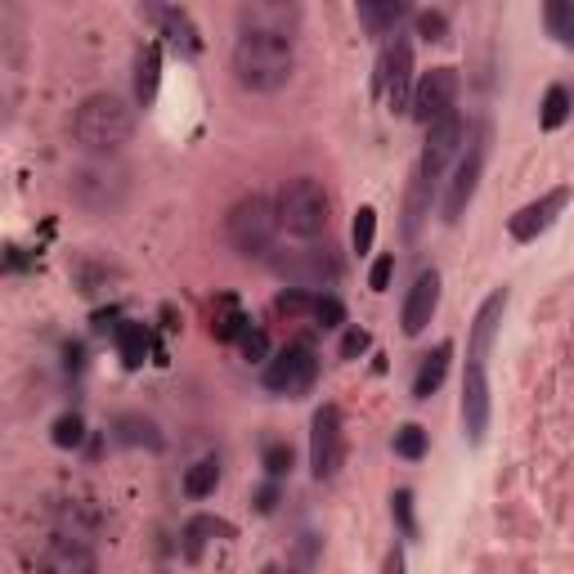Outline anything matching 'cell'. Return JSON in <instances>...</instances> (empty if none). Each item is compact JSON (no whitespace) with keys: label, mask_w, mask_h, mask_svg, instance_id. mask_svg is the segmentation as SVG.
<instances>
[{"label":"cell","mask_w":574,"mask_h":574,"mask_svg":"<svg viewBox=\"0 0 574 574\" xmlns=\"http://www.w3.org/2000/svg\"><path fill=\"white\" fill-rule=\"evenodd\" d=\"M297 55H292V36L278 32H242L234 46V76L242 91L274 95L292 81Z\"/></svg>","instance_id":"1"},{"label":"cell","mask_w":574,"mask_h":574,"mask_svg":"<svg viewBox=\"0 0 574 574\" xmlns=\"http://www.w3.org/2000/svg\"><path fill=\"white\" fill-rule=\"evenodd\" d=\"M72 135H76L81 148H91V153H117L135 135V112L127 108V99H117V95H91L76 108Z\"/></svg>","instance_id":"2"},{"label":"cell","mask_w":574,"mask_h":574,"mask_svg":"<svg viewBox=\"0 0 574 574\" xmlns=\"http://www.w3.org/2000/svg\"><path fill=\"white\" fill-rule=\"evenodd\" d=\"M274 234H278V207H270L265 198H242L234 202V212L225 216V238L238 256H256L270 261L274 256Z\"/></svg>","instance_id":"3"},{"label":"cell","mask_w":574,"mask_h":574,"mask_svg":"<svg viewBox=\"0 0 574 574\" xmlns=\"http://www.w3.org/2000/svg\"><path fill=\"white\" fill-rule=\"evenodd\" d=\"M278 229L297 234V238H319L327 229V193L319 180L297 176L278 189Z\"/></svg>","instance_id":"4"},{"label":"cell","mask_w":574,"mask_h":574,"mask_svg":"<svg viewBox=\"0 0 574 574\" xmlns=\"http://www.w3.org/2000/svg\"><path fill=\"white\" fill-rule=\"evenodd\" d=\"M485 153H489V131L480 127V131L467 140V153L458 157L454 180H449V189H444V202H440L444 225H458L463 212L471 207V198H476V189H480V171H485Z\"/></svg>","instance_id":"5"},{"label":"cell","mask_w":574,"mask_h":574,"mask_svg":"<svg viewBox=\"0 0 574 574\" xmlns=\"http://www.w3.org/2000/svg\"><path fill=\"white\" fill-rule=\"evenodd\" d=\"M346 463V431H342V414L337 404H323L314 422H310V471L314 480H333Z\"/></svg>","instance_id":"6"},{"label":"cell","mask_w":574,"mask_h":574,"mask_svg":"<svg viewBox=\"0 0 574 574\" xmlns=\"http://www.w3.org/2000/svg\"><path fill=\"white\" fill-rule=\"evenodd\" d=\"M378 91L391 99L395 112L414 108V91H418L414 86V40H408L404 32L391 36V46H386V55L378 63Z\"/></svg>","instance_id":"7"},{"label":"cell","mask_w":574,"mask_h":574,"mask_svg":"<svg viewBox=\"0 0 574 574\" xmlns=\"http://www.w3.org/2000/svg\"><path fill=\"white\" fill-rule=\"evenodd\" d=\"M314 378H319V359L310 346H287V350L270 355L265 373H261L265 391H274V395H306L314 386Z\"/></svg>","instance_id":"8"},{"label":"cell","mask_w":574,"mask_h":574,"mask_svg":"<svg viewBox=\"0 0 574 574\" xmlns=\"http://www.w3.org/2000/svg\"><path fill=\"white\" fill-rule=\"evenodd\" d=\"M36 574H99V557L76 529H59L36 557Z\"/></svg>","instance_id":"9"},{"label":"cell","mask_w":574,"mask_h":574,"mask_svg":"<svg viewBox=\"0 0 574 574\" xmlns=\"http://www.w3.org/2000/svg\"><path fill=\"white\" fill-rule=\"evenodd\" d=\"M458 72L454 68H431L422 81H418V91H414V121H422V127H435L440 117L449 112H458Z\"/></svg>","instance_id":"10"},{"label":"cell","mask_w":574,"mask_h":574,"mask_svg":"<svg viewBox=\"0 0 574 574\" xmlns=\"http://www.w3.org/2000/svg\"><path fill=\"white\" fill-rule=\"evenodd\" d=\"M463 144H467V121H463V112L440 117L435 127H427V148H422V162H418V176L435 184V180L444 176V167H449V157H454Z\"/></svg>","instance_id":"11"},{"label":"cell","mask_w":574,"mask_h":574,"mask_svg":"<svg viewBox=\"0 0 574 574\" xmlns=\"http://www.w3.org/2000/svg\"><path fill=\"white\" fill-rule=\"evenodd\" d=\"M435 310H440V274H435V270H422V274L414 278V287H408L404 310H399L404 333H408V337H422L427 323L435 319Z\"/></svg>","instance_id":"12"},{"label":"cell","mask_w":574,"mask_h":574,"mask_svg":"<svg viewBox=\"0 0 574 574\" xmlns=\"http://www.w3.org/2000/svg\"><path fill=\"white\" fill-rule=\"evenodd\" d=\"M565 202H570V189L543 193L539 202H529V207H521V212L507 220V234H512L516 242H535L543 229H552V220L565 212Z\"/></svg>","instance_id":"13"},{"label":"cell","mask_w":574,"mask_h":574,"mask_svg":"<svg viewBox=\"0 0 574 574\" xmlns=\"http://www.w3.org/2000/svg\"><path fill=\"white\" fill-rule=\"evenodd\" d=\"M463 431L471 444L485 440L489 431V378H485V363H467V378H463Z\"/></svg>","instance_id":"14"},{"label":"cell","mask_w":574,"mask_h":574,"mask_svg":"<svg viewBox=\"0 0 574 574\" xmlns=\"http://www.w3.org/2000/svg\"><path fill=\"white\" fill-rule=\"evenodd\" d=\"M270 265L292 283V287H323V283H333L337 278V265L327 261L323 252H306V256H270Z\"/></svg>","instance_id":"15"},{"label":"cell","mask_w":574,"mask_h":574,"mask_svg":"<svg viewBox=\"0 0 574 574\" xmlns=\"http://www.w3.org/2000/svg\"><path fill=\"white\" fill-rule=\"evenodd\" d=\"M503 314H507V287H499V292H489L485 306L476 310V323H471V363H485L489 346H494L499 327H503Z\"/></svg>","instance_id":"16"},{"label":"cell","mask_w":574,"mask_h":574,"mask_svg":"<svg viewBox=\"0 0 574 574\" xmlns=\"http://www.w3.org/2000/svg\"><path fill=\"white\" fill-rule=\"evenodd\" d=\"M148 19L162 27V36H167L180 55L193 59L202 50V36H198V27H193V19L184 10H176V5H148Z\"/></svg>","instance_id":"17"},{"label":"cell","mask_w":574,"mask_h":574,"mask_svg":"<svg viewBox=\"0 0 574 574\" xmlns=\"http://www.w3.org/2000/svg\"><path fill=\"white\" fill-rule=\"evenodd\" d=\"M431 202H435V184L414 171V180H408V193H404V238H408V242H418L422 225L431 220Z\"/></svg>","instance_id":"18"},{"label":"cell","mask_w":574,"mask_h":574,"mask_svg":"<svg viewBox=\"0 0 574 574\" xmlns=\"http://www.w3.org/2000/svg\"><path fill=\"white\" fill-rule=\"evenodd\" d=\"M404 14H408L404 0H359V23L373 36H395Z\"/></svg>","instance_id":"19"},{"label":"cell","mask_w":574,"mask_h":574,"mask_svg":"<svg viewBox=\"0 0 574 574\" xmlns=\"http://www.w3.org/2000/svg\"><path fill=\"white\" fill-rule=\"evenodd\" d=\"M449 359H454V342H440V346L422 359L418 378H414V399H431V395L440 391V382H444V373H449Z\"/></svg>","instance_id":"20"},{"label":"cell","mask_w":574,"mask_h":574,"mask_svg":"<svg viewBox=\"0 0 574 574\" xmlns=\"http://www.w3.org/2000/svg\"><path fill=\"white\" fill-rule=\"evenodd\" d=\"M216 485H220V463H216V458H198V463L184 471V494H189V499H207Z\"/></svg>","instance_id":"21"},{"label":"cell","mask_w":574,"mask_h":574,"mask_svg":"<svg viewBox=\"0 0 574 574\" xmlns=\"http://www.w3.org/2000/svg\"><path fill=\"white\" fill-rule=\"evenodd\" d=\"M157 72H162V50L148 46V50L140 55V76H135V99H140L144 108L157 99Z\"/></svg>","instance_id":"22"},{"label":"cell","mask_w":574,"mask_h":574,"mask_svg":"<svg viewBox=\"0 0 574 574\" xmlns=\"http://www.w3.org/2000/svg\"><path fill=\"white\" fill-rule=\"evenodd\" d=\"M543 23L565 50H574V0H552L543 10Z\"/></svg>","instance_id":"23"},{"label":"cell","mask_w":574,"mask_h":574,"mask_svg":"<svg viewBox=\"0 0 574 574\" xmlns=\"http://www.w3.org/2000/svg\"><path fill=\"white\" fill-rule=\"evenodd\" d=\"M117 350H121V363H127V368H140L144 355H148L144 327H140V323H121V327H117Z\"/></svg>","instance_id":"24"},{"label":"cell","mask_w":574,"mask_h":574,"mask_svg":"<svg viewBox=\"0 0 574 574\" xmlns=\"http://www.w3.org/2000/svg\"><path fill=\"white\" fill-rule=\"evenodd\" d=\"M117 440L121 444H148V449H162V435L148 418H117Z\"/></svg>","instance_id":"25"},{"label":"cell","mask_w":574,"mask_h":574,"mask_svg":"<svg viewBox=\"0 0 574 574\" xmlns=\"http://www.w3.org/2000/svg\"><path fill=\"white\" fill-rule=\"evenodd\" d=\"M539 121H543V131H557V127H565V121H570V91H565V86H552V91L543 95Z\"/></svg>","instance_id":"26"},{"label":"cell","mask_w":574,"mask_h":574,"mask_svg":"<svg viewBox=\"0 0 574 574\" xmlns=\"http://www.w3.org/2000/svg\"><path fill=\"white\" fill-rule=\"evenodd\" d=\"M373 238H378V212H373V207H359V212H355V225H350L355 252L368 256V252H373Z\"/></svg>","instance_id":"27"},{"label":"cell","mask_w":574,"mask_h":574,"mask_svg":"<svg viewBox=\"0 0 574 574\" xmlns=\"http://www.w3.org/2000/svg\"><path fill=\"white\" fill-rule=\"evenodd\" d=\"M395 454L408 458V463H418V458L427 454V431H422L418 422H404V427L395 431Z\"/></svg>","instance_id":"28"},{"label":"cell","mask_w":574,"mask_h":574,"mask_svg":"<svg viewBox=\"0 0 574 574\" xmlns=\"http://www.w3.org/2000/svg\"><path fill=\"white\" fill-rule=\"evenodd\" d=\"M238 346H242V355H248L252 363H270V337L261 333V327H242V333H238Z\"/></svg>","instance_id":"29"},{"label":"cell","mask_w":574,"mask_h":574,"mask_svg":"<svg viewBox=\"0 0 574 574\" xmlns=\"http://www.w3.org/2000/svg\"><path fill=\"white\" fill-rule=\"evenodd\" d=\"M59 449H76L81 440H86V422H81L76 414H63L59 422H55V435H50Z\"/></svg>","instance_id":"30"},{"label":"cell","mask_w":574,"mask_h":574,"mask_svg":"<svg viewBox=\"0 0 574 574\" xmlns=\"http://www.w3.org/2000/svg\"><path fill=\"white\" fill-rule=\"evenodd\" d=\"M310 319H314L319 327H342V323H346V306H342L337 297H319Z\"/></svg>","instance_id":"31"},{"label":"cell","mask_w":574,"mask_h":574,"mask_svg":"<svg viewBox=\"0 0 574 574\" xmlns=\"http://www.w3.org/2000/svg\"><path fill=\"white\" fill-rule=\"evenodd\" d=\"M314 292H306V287H292V292L278 297V314H314Z\"/></svg>","instance_id":"32"},{"label":"cell","mask_w":574,"mask_h":574,"mask_svg":"<svg viewBox=\"0 0 574 574\" xmlns=\"http://www.w3.org/2000/svg\"><path fill=\"white\" fill-rule=\"evenodd\" d=\"M391 512H395V521H399V529H404V535L408 539H414V494H408V489H395V494H391Z\"/></svg>","instance_id":"33"},{"label":"cell","mask_w":574,"mask_h":574,"mask_svg":"<svg viewBox=\"0 0 574 574\" xmlns=\"http://www.w3.org/2000/svg\"><path fill=\"white\" fill-rule=\"evenodd\" d=\"M265 471H270L274 480H283L287 471H292V444H270V449H265Z\"/></svg>","instance_id":"34"},{"label":"cell","mask_w":574,"mask_h":574,"mask_svg":"<svg viewBox=\"0 0 574 574\" xmlns=\"http://www.w3.org/2000/svg\"><path fill=\"white\" fill-rule=\"evenodd\" d=\"M418 32H422L427 40H444V36H449V19H444L440 10H422V14H418Z\"/></svg>","instance_id":"35"},{"label":"cell","mask_w":574,"mask_h":574,"mask_svg":"<svg viewBox=\"0 0 574 574\" xmlns=\"http://www.w3.org/2000/svg\"><path fill=\"white\" fill-rule=\"evenodd\" d=\"M391 274H395V256H378L373 270H368V287H373V292H386Z\"/></svg>","instance_id":"36"},{"label":"cell","mask_w":574,"mask_h":574,"mask_svg":"<svg viewBox=\"0 0 574 574\" xmlns=\"http://www.w3.org/2000/svg\"><path fill=\"white\" fill-rule=\"evenodd\" d=\"M363 350H368V333H363V327H350V333L342 337V359H355Z\"/></svg>","instance_id":"37"},{"label":"cell","mask_w":574,"mask_h":574,"mask_svg":"<svg viewBox=\"0 0 574 574\" xmlns=\"http://www.w3.org/2000/svg\"><path fill=\"white\" fill-rule=\"evenodd\" d=\"M382 574H404V552H399V548H391V552H386Z\"/></svg>","instance_id":"38"},{"label":"cell","mask_w":574,"mask_h":574,"mask_svg":"<svg viewBox=\"0 0 574 574\" xmlns=\"http://www.w3.org/2000/svg\"><path fill=\"white\" fill-rule=\"evenodd\" d=\"M274 503H278V489H274V485H265L261 494H256V507H261V512H274Z\"/></svg>","instance_id":"39"},{"label":"cell","mask_w":574,"mask_h":574,"mask_svg":"<svg viewBox=\"0 0 574 574\" xmlns=\"http://www.w3.org/2000/svg\"><path fill=\"white\" fill-rule=\"evenodd\" d=\"M265 574H274V570H265Z\"/></svg>","instance_id":"40"}]
</instances>
